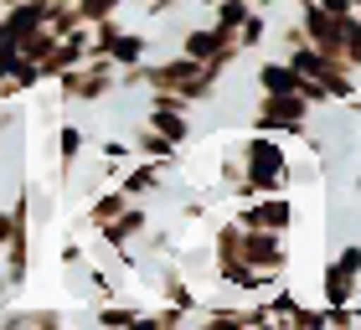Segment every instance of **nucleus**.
<instances>
[{"label":"nucleus","mask_w":361,"mask_h":330,"mask_svg":"<svg viewBox=\"0 0 361 330\" xmlns=\"http://www.w3.org/2000/svg\"><path fill=\"white\" fill-rule=\"evenodd\" d=\"M238 160H243V176H248V196H269V191H289V155L269 129H253L248 140L238 145Z\"/></svg>","instance_id":"f257e3e1"},{"label":"nucleus","mask_w":361,"mask_h":330,"mask_svg":"<svg viewBox=\"0 0 361 330\" xmlns=\"http://www.w3.org/2000/svg\"><path fill=\"white\" fill-rule=\"evenodd\" d=\"M284 62H289L294 73L315 78L320 88L336 98V104H346V109H361V82H356V73H351L341 57H325V52H315L310 42H300V47H289V52H284Z\"/></svg>","instance_id":"f03ea898"},{"label":"nucleus","mask_w":361,"mask_h":330,"mask_svg":"<svg viewBox=\"0 0 361 330\" xmlns=\"http://www.w3.org/2000/svg\"><path fill=\"white\" fill-rule=\"evenodd\" d=\"M238 258L248 263V269H258V274L269 279V284H284V274H289V243H284V233L243 227V238H238Z\"/></svg>","instance_id":"7ed1b4c3"},{"label":"nucleus","mask_w":361,"mask_h":330,"mask_svg":"<svg viewBox=\"0 0 361 330\" xmlns=\"http://www.w3.org/2000/svg\"><path fill=\"white\" fill-rule=\"evenodd\" d=\"M310 114H315V109H310L300 93H258L253 129H269V135H305Z\"/></svg>","instance_id":"20e7f679"},{"label":"nucleus","mask_w":361,"mask_h":330,"mask_svg":"<svg viewBox=\"0 0 361 330\" xmlns=\"http://www.w3.org/2000/svg\"><path fill=\"white\" fill-rule=\"evenodd\" d=\"M320 294H325V305H356V294H361V243H346L325 263Z\"/></svg>","instance_id":"39448f33"},{"label":"nucleus","mask_w":361,"mask_h":330,"mask_svg":"<svg viewBox=\"0 0 361 330\" xmlns=\"http://www.w3.org/2000/svg\"><path fill=\"white\" fill-rule=\"evenodd\" d=\"M233 222H238V227H264V233H284V238H289V227H294V202H289V191L248 196V202L233 212Z\"/></svg>","instance_id":"423d86ee"},{"label":"nucleus","mask_w":361,"mask_h":330,"mask_svg":"<svg viewBox=\"0 0 361 330\" xmlns=\"http://www.w3.org/2000/svg\"><path fill=\"white\" fill-rule=\"evenodd\" d=\"M135 155H140V160H160V165H171V171H176V160H180V145H176V140H166L160 129L140 124V129H135Z\"/></svg>","instance_id":"0eeeda50"},{"label":"nucleus","mask_w":361,"mask_h":330,"mask_svg":"<svg viewBox=\"0 0 361 330\" xmlns=\"http://www.w3.org/2000/svg\"><path fill=\"white\" fill-rule=\"evenodd\" d=\"M258 93H300V73L289 68L284 57H269V62H258Z\"/></svg>","instance_id":"6e6552de"},{"label":"nucleus","mask_w":361,"mask_h":330,"mask_svg":"<svg viewBox=\"0 0 361 330\" xmlns=\"http://www.w3.org/2000/svg\"><path fill=\"white\" fill-rule=\"evenodd\" d=\"M160 294H166V305L186 310V315H196V305H202V294L180 279V269H166V274H160Z\"/></svg>","instance_id":"1a4fd4ad"},{"label":"nucleus","mask_w":361,"mask_h":330,"mask_svg":"<svg viewBox=\"0 0 361 330\" xmlns=\"http://www.w3.org/2000/svg\"><path fill=\"white\" fill-rule=\"evenodd\" d=\"M150 129H160L166 140H176V145H186L191 140V124H186V114L180 109H150V119H145Z\"/></svg>","instance_id":"9d476101"},{"label":"nucleus","mask_w":361,"mask_h":330,"mask_svg":"<svg viewBox=\"0 0 361 330\" xmlns=\"http://www.w3.org/2000/svg\"><path fill=\"white\" fill-rule=\"evenodd\" d=\"M341 57H346V68L361 78V16H341Z\"/></svg>","instance_id":"9b49d317"},{"label":"nucleus","mask_w":361,"mask_h":330,"mask_svg":"<svg viewBox=\"0 0 361 330\" xmlns=\"http://www.w3.org/2000/svg\"><path fill=\"white\" fill-rule=\"evenodd\" d=\"M233 37H238V47H243V52H258V47H264V37H269V16L253 6V11L238 21V31H233Z\"/></svg>","instance_id":"f8f14e48"},{"label":"nucleus","mask_w":361,"mask_h":330,"mask_svg":"<svg viewBox=\"0 0 361 330\" xmlns=\"http://www.w3.org/2000/svg\"><path fill=\"white\" fill-rule=\"evenodd\" d=\"M300 42H310V37H305V26H300V21H289L284 31H279V47H284V52H289V47H300Z\"/></svg>","instance_id":"ddd939ff"},{"label":"nucleus","mask_w":361,"mask_h":330,"mask_svg":"<svg viewBox=\"0 0 361 330\" xmlns=\"http://www.w3.org/2000/svg\"><path fill=\"white\" fill-rule=\"evenodd\" d=\"M150 253L171 258V253H176V238H171V233H155V238H150Z\"/></svg>","instance_id":"4468645a"},{"label":"nucleus","mask_w":361,"mask_h":330,"mask_svg":"<svg viewBox=\"0 0 361 330\" xmlns=\"http://www.w3.org/2000/svg\"><path fill=\"white\" fill-rule=\"evenodd\" d=\"M320 6L331 11V16H351V0H320Z\"/></svg>","instance_id":"2eb2a0df"},{"label":"nucleus","mask_w":361,"mask_h":330,"mask_svg":"<svg viewBox=\"0 0 361 330\" xmlns=\"http://www.w3.org/2000/svg\"><path fill=\"white\" fill-rule=\"evenodd\" d=\"M351 11H356V16H361V0H351Z\"/></svg>","instance_id":"dca6fc26"}]
</instances>
